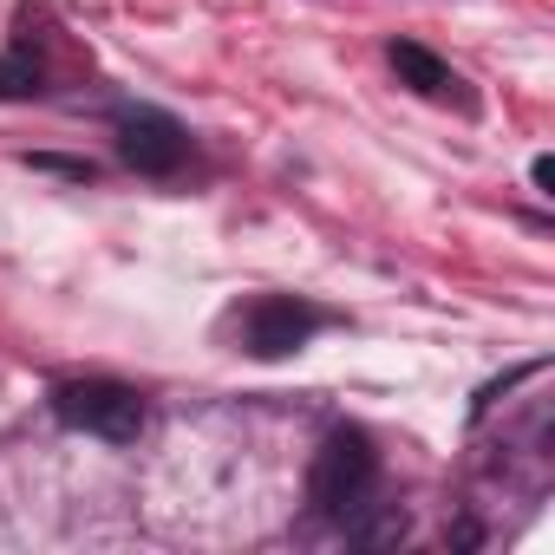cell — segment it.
Segmentation results:
<instances>
[{
    "instance_id": "cell-1",
    "label": "cell",
    "mask_w": 555,
    "mask_h": 555,
    "mask_svg": "<svg viewBox=\"0 0 555 555\" xmlns=\"http://www.w3.org/2000/svg\"><path fill=\"white\" fill-rule=\"evenodd\" d=\"M373 490H379V451L366 431L340 425L321 438L314 464H308V503L334 522H353L360 509H373Z\"/></svg>"
},
{
    "instance_id": "cell-2",
    "label": "cell",
    "mask_w": 555,
    "mask_h": 555,
    "mask_svg": "<svg viewBox=\"0 0 555 555\" xmlns=\"http://www.w3.org/2000/svg\"><path fill=\"white\" fill-rule=\"evenodd\" d=\"M53 418L66 431H86V438H105V444H131L144 431V399L118 379H66L53 392Z\"/></svg>"
},
{
    "instance_id": "cell-3",
    "label": "cell",
    "mask_w": 555,
    "mask_h": 555,
    "mask_svg": "<svg viewBox=\"0 0 555 555\" xmlns=\"http://www.w3.org/2000/svg\"><path fill=\"white\" fill-rule=\"evenodd\" d=\"M321 327H327V314H321L314 301H295V295H261V301H248V308L235 314V340H242L248 360H288V353H301Z\"/></svg>"
},
{
    "instance_id": "cell-4",
    "label": "cell",
    "mask_w": 555,
    "mask_h": 555,
    "mask_svg": "<svg viewBox=\"0 0 555 555\" xmlns=\"http://www.w3.org/2000/svg\"><path fill=\"white\" fill-rule=\"evenodd\" d=\"M118 157L138 170V177H170L183 157H190V131L157 112V105H138V112H118Z\"/></svg>"
},
{
    "instance_id": "cell-5",
    "label": "cell",
    "mask_w": 555,
    "mask_h": 555,
    "mask_svg": "<svg viewBox=\"0 0 555 555\" xmlns=\"http://www.w3.org/2000/svg\"><path fill=\"white\" fill-rule=\"evenodd\" d=\"M392 73H399V86H412V92H425V99H451L457 92V73L438 60V53H425V47H412V40H392Z\"/></svg>"
},
{
    "instance_id": "cell-6",
    "label": "cell",
    "mask_w": 555,
    "mask_h": 555,
    "mask_svg": "<svg viewBox=\"0 0 555 555\" xmlns=\"http://www.w3.org/2000/svg\"><path fill=\"white\" fill-rule=\"evenodd\" d=\"M40 60H27V53H8L0 60V99H34L40 92Z\"/></svg>"
},
{
    "instance_id": "cell-7",
    "label": "cell",
    "mask_w": 555,
    "mask_h": 555,
    "mask_svg": "<svg viewBox=\"0 0 555 555\" xmlns=\"http://www.w3.org/2000/svg\"><path fill=\"white\" fill-rule=\"evenodd\" d=\"M529 177H535V190L548 196V183H555V164H548V157H535V164H529Z\"/></svg>"
}]
</instances>
